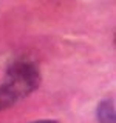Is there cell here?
<instances>
[{
    "label": "cell",
    "mask_w": 116,
    "mask_h": 123,
    "mask_svg": "<svg viewBox=\"0 0 116 123\" xmlns=\"http://www.w3.org/2000/svg\"><path fill=\"white\" fill-rule=\"evenodd\" d=\"M40 85V72L33 62H15L6 71L5 80L0 85L3 91L15 103L34 92Z\"/></svg>",
    "instance_id": "cell-1"
},
{
    "label": "cell",
    "mask_w": 116,
    "mask_h": 123,
    "mask_svg": "<svg viewBox=\"0 0 116 123\" xmlns=\"http://www.w3.org/2000/svg\"><path fill=\"white\" fill-rule=\"evenodd\" d=\"M98 120L99 123H116L115 105L111 100H104L98 106Z\"/></svg>",
    "instance_id": "cell-2"
},
{
    "label": "cell",
    "mask_w": 116,
    "mask_h": 123,
    "mask_svg": "<svg viewBox=\"0 0 116 123\" xmlns=\"http://www.w3.org/2000/svg\"><path fill=\"white\" fill-rule=\"evenodd\" d=\"M13 105H14V102L9 98V95H8L6 92L0 88V111L6 109V108H9V106H13Z\"/></svg>",
    "instance_id": "cell-3"
},
{
    "label": "cell",
    "mask_w": 116,
    "mask_h": 123,
    "mask_svg": "<svg viewBox=\"0 0 116 123\" xmlns=\"http://www.w3.org/2000/svg\"><path fill=\"white\" fill-rule=\"evenodd\" d=\"M31 123H57L56 120H37V122H31Z\"/></svg>",
    "instance_id": "cell-4"
}]
</instances>
